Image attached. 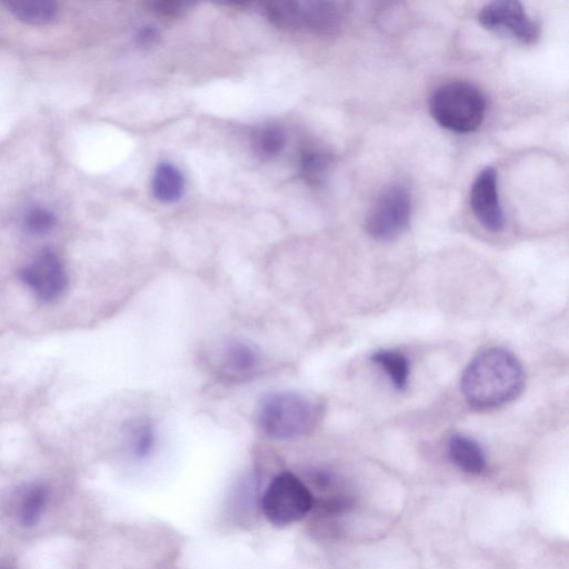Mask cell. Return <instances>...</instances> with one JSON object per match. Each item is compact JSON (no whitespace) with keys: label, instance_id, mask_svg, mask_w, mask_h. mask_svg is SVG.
I'll list each match as a JSON object with an SVG mask.
<instances>
[{"label":"cell","instance_id":"cell-1","mask_svg":"<svg viewBox=\"0 0 569 569\" xmlns=\"http://www.w3.org/2000/svg\"><path fill=\"white\" fill-rule=\"evenodd\" d=\"M525 371L510 351L492 347L482 350L465 368L461 392L480 410L493 409L517 398L525 386Z\"/></svg>","mask_w":569,"mask_h":569},{"label":"cell","instance_id":"cell-2","mask_svg":"<svg viewBox=\"0 0 569 569\" xmlns=\"http://www.w3.org/2000/svg\"><path fill=\"white\" fill-rule=\"evenodd\" d=\"M322 415L321 405L297 391L264 395L256 409L260 430L271 439L292 440L315 430Z\"/></svg>","mask_w":569,"mask_h":569},{"label":"cell","instance_id":"cell-3","mask_svg":"<svg viewBox=\"0 0 569 569\" xmlns=\"http://www.w3.org/2000/svg\"><path fill=\"white\" fill-rule=\"evenodd\" d=\"M429 109L440 127L466 133L481 124L486 114V98L473 83L450 81L432 92Z\"/></svg>","mask_w":569,"mask_h":569},{"label":"cell","instance_id":"cell-4","mask_svg":"<svg viewBox=\"0 0 569 569\" xmlns=\"http://www.w3.org/2000/svg\"><path fill=\"white\" fill-rule=\"evenodd\" d=\"M312 505L313 498L307 486L290 472L276 476L261 499L266 518L277 527L299 521L310 511Z\"/></svg>","mask_w":569,"mask_h":569},{"label":"cell","instance_id":"cell-5","mask_svg":"<svg viewBox=\"0 0 569 569\" xmlns=\"http://www.w3.org/2000/svg\"><path fill=\"white\" fill-rule=\"evenodd\" d=\"M411 213V199L408 190L400 184L383 189L371 206L366 230L379 241L398 238L408 227Z\"/></svg>","mask_w":569,"mask_h":569},{"label":"cell","instance_id":"cell-6","mask_svg":"<svg viewBox=\"0 0 569 569\" xmlns=\"http://www.w3.org/2000/svg\"><path fill=\"white\" fill-rule=\"evenodd\" d=\"M477 18L485 29L508 36L521 43H535L540 37L539 23L528 16L519 1L489 2L480 9Z\"/></svg>","mask_w":569,"mask_h":569},{"label":"cell","instance_id":"cell-7","mask_svg":"<svg viewBox=\"0 0 569 569\" xmlns=\"http://www.w3.org/2000/svg\"><path fill=\"white\" fill-rule=\"evenodd\" d=\"M30 291L41 301L59 298L68 283V276L61 259L52 251L38 253L20 272Z\"/></svg>","mask_w":569,"mask_h":569},{"label":"cell","instance_id":"cell-8","mask_svg":"<svg viewBox=\"0 0 569 569\" xmlns=\"http://www.w3.org/2000/svg\"><path fill=\"white\" fill-rule=\"evenodd\" d=\"M470 207L477 220L489 231L503 229L505 217L499 201L497 172L487 167L481 170L470 190Z\"/></svg>","mask_w":569,"mask_h":569},{"label":"cell","instance_id":"cell-9","mask_svg":"<svg viewBox=\"0 0 569 569\" xmlns=\"http://www.w3.org/2000/svg\"><path fill=\"white\" fill-rule=\"evenodd\" d=\"M49 499V491L42 483H27L16 488L6 502L9 516L21 527L39 522Z\"/></svg>","mask_w":569,"mask_h":569},{"label":"cell","instance_id":"cell-10","mask_svg":"<svg viewBox=\"0 0 569 569\" xmlns=\"http://www.w3.org/2000/svg\"><path fill=\"white\" fill-rule=\"evenodd\" d=\"M302 26L319 34H333L339 31L342 13L339 4L332 1L301 2Z\"/></svg>","mask_w":569,"mask_h":569},{"label":"cell","instance_id":"cell-11","mask_svg":"<svg viewBox=\"0 0 569 569\" xmlns=\"http://www.w3.org/2000/svg\"><path fill=\"white\" fill-rule=\"evenodd\" d=\"M223 366L238 375L250 373L262 363V353L258 346L243 339L228 341L222 351Z\"/></svg>","mask_w":569,"mask_h":569},{"label":"cell","instance_id":"cell-12","mask_svg":"<svg viewBox=\"0 0 569 569\" xmlns=\"http://www.w3.org/2000/svg\"><path fill=\"white\" fill-rule=\"evenodd\" d=\"M450 460L468 473H480L486 468V457L480 445L470 437L453 435L448 442Z\"/></svg>","mask_w":569,"mask_h":569},{"label":"cell","instance_id":"cell-13","mask_svg":"<svg viewBox=\"0 0 569 569\" xmlns=\"http://www.w3.org/2000/svg\"><path fill=\"white\" fill-rule=\"evenodd\" d=\"M4 6L17 19L29 24H47L58 12L57 3L48 0L7 1Z\"/></svg>","mask_w":569,"mask_h":569},{"label":"cell","instance_id":"cell-14","mask_svg":"<svg viewBox=\"0 0 569 569\" xmlns=\"http://www.w3.org/2000/svg\"><path fill=\"white\" fill-rule=\"evenodd\" d=\"M151 186L158 200L167 203L176 202L183 192V177L172 164L161 163L156 168Z\"/></svg>","mask_w":569,"mask_h":569},{"label":"cell","instance_id":"cell-15","mask_svg":"<svg viewBox=\"0 0 569 569\" xmlns=\"http://www.w3.org/2000/svg\"><path fill=\"white\" fill-rule=\"evenodd\" d=\"M371 360L383 369L396 389L403 390L407 388L410 367L403 353L397 350L382 349L376 351Z\"/></svg>","mask_w":569,"mask_h":569},{"label":"cell","instance_id":"cell-16","mask_svg":"<svg viewBox=\"0 0 569 569\" xmlns=\"http://www.w3.org/2000/svg\"><path fill=\"white\" fill-rule=\"evenodd\" d=\"M266 14L279 28L298 29L302 27L301 2L277 0L266 3Z\"/></svg>","mask_w":569,"mask_h":569},{"label":"cell","instance_id":"cell-17","mask_svg":"<svg viewBox=\"0 0 569 569\" xmlns=\"http://www.w3.org/2000/svg\"><path fill=\"white\" fill-rule=\"evenodd\" d=\"M284 144L286 136L279 127H264L252 136V149L261 159L274 158L282 151Z\"/></svg>","mask_w":569,"mask_h":569},{"label":"cell","instance_id":"cell-18","mask_svg":"<svg viewBox=\"0 0 569 569\" xmlns=\"http://www.w3.org/2000/svg\"><path fill=\"white\" fill-rule=\"evenodd\" d=\"M330 157L325 152L307 151L301 159V171L305 179L311 184L320 183L330 167Z\"/></svg>","mask_w":569,"mask_h":569},{"label":"cell","instance_id":"cell-19","mask_svg":"<svg viewBox=\"0 0 569 569\" xmlns=\"http://www.w3.org/2000/svg\"><path fill=\"white\" fill-rule=\"evenodd\" d=\"M156 433L151 422L138 421L131 429V446L137 457H146L153 449Z\"/></svg>","mask_w":569,"mask_h":569},{"label":"cell","instance_id":"cell-20","mask_svg":"<svg viewBox=\"0 0 569 569\" xmlns=\"http://www.w3.org/2000/svg\"><path fill=\"white\" fill-rule=\"evenodd\" d=\"M22 224L30 234H44L54 227L56 216L47 208L36 207L24 214Z\"/></svg>","mask_w":569,"mask_h":569},{"label":"cell","instance_id":"cell-21","mask_svg":"<svg viewBox=\"0 0 569 569\" xmlns=\"http://www.w3.org/2000/svg\"><path fill=\"white\" fill-rule=\"evenodd\" d=\"M159 39V32L152 26H146L139 30L137 34V42L142 47H149L157 43Z\"/></svg>","mask_w":569,"mask_h":569},{"label":"cell","instance_id":"cell-22","mask_svg":"<svg viewBox=\"0 0 569 569\" xmlns=\"http://www.w3.org/2000/svg\"><path fill=\"white\" fill-rule=\"evenodd\" d=\"M153 8L162 14H174L183 8L184 3L179 1H156Z\"/></svg>","mask_w":569,"mask_h":569},{"label":"cell","instance_id":"cell-23","mask_svg":"<svg viewBox=\"0 0 569 569\" xmlns=\"http://www.w3.org/2000/svg\"><path fill=\"white\" fill-rule=\"evenodd\" d=\"M0 569H16V566L9 558L0 557Z\"/></svg>","mask_w":569,"mask_h":569}]
</instances>
